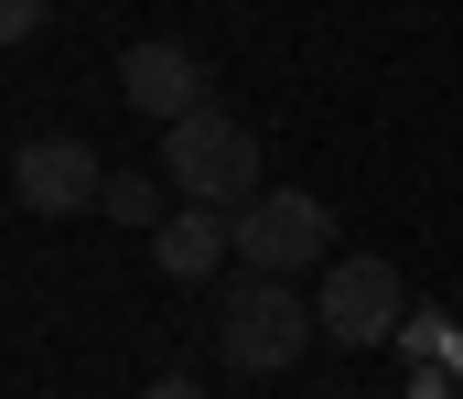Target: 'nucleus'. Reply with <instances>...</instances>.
<instances>
[{
  "instance_id": "6e6552de",
  "label": "nucleus",
  "mask_w": 463,
  "mask_h": 399,
  "mask_svg": "<svg viewBox=\"0 0 463 399\" xmlns=\"http://www.w3.org/2000/svg\"><path fill=\"white\" fill-rule=\"evenodd\" d=\"M98 216H118V227H151V238H162V227H173L184 205H173V184H162V173H109Z\"/></svg>"
},
{
  "instance_id": "20e7f679",
  "label": "nucleus",
  "mask_w": 463,
  "mask_h": 399,
  "mask_svg": "<svg viewBox=\"0 0 463 399\" xmlns=\"http://www.w3.org/2000/svg\"><path fill=\"white\" fill-rule=\"evenodd\" d=\"M399 313H410V280H399L388 260H335L324 270V302H313L324 346H388Z\"/></svg>"
},
{
  "instance_id": "f03ea898",
  "label": "nucleus",
  "mask_w": 463,
  "mask_h": 399,
  "mask_svg": "<svg viewBox=\"0 0 463 399\" xmlns=\"http://www.w3.org/2000/svg\"><path fill=\"white\" fill-rule=\"evenodd\" d=\"M324 324H313V302H302V280H237L227 313H216V346H227V367H248V378H280L302 346H313Z\"/></svg>"
},
{
  "instance_id": "7ed1b4c3",
  "label": "nucleus",
  "mask_w": 463,
  "mask_h": 399,
  "mask_svg": "<svg viewBox=\"0 0 463 399\" xmlns=\"http://www.w3.org/2000/svg\"><path fill=\"white\" fill-rule=\"evenodd\" d=\"M335 216H324V195H291V184H269L248 216H237V260L259 270V280H302V270H335Z\"/></svg>"
},
{
  "instance_id": "0eeeda50",
  "label": "nucleus",
  "mask_w": 463,
  "mask_h": 399,
  "mask_svg": "<svg viewBox=\"0 0 463 399\" xmlns=\"http://www.w3.org/2000/svg\"><path fill=\"white\" fill-rule=\"evenodd\" d=\"M151 260H162V280H205L216 260H237V216H205V205H184V216L151 238Z\"/></svg>"
},
{
  "instance_id": "39448f33",
  "label": "nucleus",
  "mask_w": 463,
  "mask_h": 399,
  "mask_svg": "<svg viewBox=\"0 0 463 399\" xmlns=\"http://www.w3.org/2000/svg\"><path fill=\"white\" fill-rule=\"evenodd\" d=\"M98 195H109V162H98L76 130H65V140L43 130V140L11 151V205H22V216H87Z\"/></svg>"
},
{
  "instance_id": "423d86ee",
  "label": "nucleus",
  "mask_w": 463,
  "mask_h": 399,
  "mask_svg": "<svg viewBox=\"0 0 463 399\" xmlns=\"http://www.w3.org/2000/svg\"><path fill=\"white\" fill-rule=\"evenodd\" d=\"M118 98H129L140 119L184 130V119H205V54H194V43H173V33H151V43H129V54H118Z\"/></svg>"
},
{
  "instance_id": "f257e3e1",
  "label": "nucleus",
  "mask_w": 463,
  "mask_h": 399,
  "mask_svg": "<svg viewBox=\"0 0 463 399\" xmlns=\"http://www.w3.org/2000/svg\"><path fill=\"white\" fill-rule=\"evenodd\" d=\"M162 184H173L184 205H205V216H248V205L269 195V184H259V140H248V119H227V109L162 130Z\"/></svg>"
},
{
  "instance_id": "1a4fd4ad",
  "label": "nucleus",
  "mask_w": 463,
  "mask_h": 399,
  "mask_svg": "<svg viewBox=\"0 0 463 399\" xmlns=\"http://www.w3.org/2000/svg\"><path fill=\"white\" fill-rule=\"evenodd\" d=\"M140 399H205V378H151Z\"/></svg>"
}]
</instances>
